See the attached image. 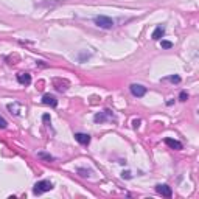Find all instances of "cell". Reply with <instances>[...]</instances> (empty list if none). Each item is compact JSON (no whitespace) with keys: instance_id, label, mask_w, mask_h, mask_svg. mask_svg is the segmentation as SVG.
Instances as JSON below:
<instances>
[{"instance_id":"cell-1","label":"cell","mask_w":199,"mask_h":199,"mask_svg":"<svg viewBox=\"0 0 199 199\" xmlns=\"http://www.w3.org/2000/svg\"><path fill=\"white\" fill-rule=\"evenodd\" d=\"M95 25H96V27H99V28L109 30V28H112L114 25H115V22L111 17H107V16H96L95 17Z\"/></svg>"},{"instance_id":"cell-2","label":"cell","mask_w":199,"mask_h":199,"mask_svg":"<svg viewBox=\"0 0 199 199\" xmlns=\"http://www.w3.org/2000/svg\"><path fill=\"white\" fill-rule=\"evenodd\" d=\"M52 188H53V184L50 182V181H39V182L34 185L33 193H34V194H42V193H45V191H50Z\"/></svg>"},{"instance_id":"cell-3","label":"cell","mask_w":199,"mask_h":199,"mask_svg":"<svg viewBox=\"0 0 199 199\" xmlns=\"http://www.w3.org/2000/svg\"><path fill=\"white\" fill-rule=\"evenodd\" d=\"M129 90H131V93H132L134 96H137V98H142V96L146 93V87H143L142 84H131V86H129Z\"/></svg>"},{"instance_id":"cell-4","label":"cell","mask_w":199,"mask_h":199,"mask_svg":"<svg viewBox=\"0 0 199 199\" xmlns=\"http://www.w3.org/2000/svg\"><path fill=\"white\" fill-rule=\"evenodd\" d=\"M111 118H114V115H112L111 111H103V112H99V114H96V115L93 117L95 123H104V121H107V120H111Z\"/></svg>"},{"instance_id":"cell-5","label":"cell","mask_w":199,"mask_h":199,"mask_svg":"<svg viewBox=\"0 0 199 199\" xmlns=\"http://www.w3.org/2000/svg\"><path fill=\"white\" fill-rule=\"evenodd\" d=\"M42 103L47 104V106H52V107H56L58 106V99L53 96V95H50V93H45L42 96Z\"/></svg>"},{"instance_id":"cell-6","label":"cell","mask_w":199,"mask_h":199,"mask_svg":"<svg viewBox=\"0 0 199 199\" xmlns=\"http://www.w3.org/2000/svg\"><path fill=\"white\" fill-rule=\"evenodd\" d=\"M75 140L81 145H89L90 143V135L89 134H83V132H76L75 134Z\"/></svg>"},{"instance_id":"cell-7","label":"cell","mask_w":199,"mask_h":199,"mask_svg":"<svg viewBox=\"0 0 199 199\" xmlns=\"http://www.w3.org/2000/svg\"><path fill=\"white\" fill-rule=\"evenodd\" d=\"M17 81L22 86H30L31 84V76H30L28 73H19L17 75Z\"/></svg>"},{"instance_id":"cell-8","label":"cell","mask_w":199,"mask_h":199,"mask_svg":"<svg viewBox=\"0 0 199 199\" xmlns=\"http://www.w3.org/2000/svg\"><path fill=\"white\" fill-rule=\"evenodd\" d=\"M156 190H157L159 194H162V196H165V197H171V194H173L171 187H168V185H157Z\"/></svg>"},{"instance_id":"cell-9","label":"cell","mask_w":199,"mask_h":199,"mask_svg":"<svg viewBox=\"0 0 199 199\" xmlns=\"http://www.w3.org/2000/svg\"><path fill=\"white\" fill-rule=\"evenodd\" d=\"M165 145L170 146L171 149H182V143L178 142V140H174V139H165Z\"/></svg>"},{"instance_id":"cell-10","label":"cell","mask_w":199,"mask_h":199,"mask_svg":"<svg viewBox=\"0 0 199 199\" xmlns=\"http://www.w3.org/2000/svg\"><path fill=\"white\" fill-rule=\"evenodd\" d=\"M163 34H165V28H163V27H157V28L153 31V39H154V41H159V39L163 37Z\"/></svg>"},{"instance_id":"cell-11","label":"cell","mask_w":199,"mask_h":199,"mask_svg":"<svg viewBox=\"0 0 199 199\" xmlns=\"http://www.w3.org/2000/svg\"><path fill=\"white\" fill-rule=\"evenodd\" d=\"M8 109H10L11 114H14V115H19V114H20V106H19L17 103H14V104H8Z\"/></svg>"},{"instance_id":"cell-12","label":"cell","mask_w":199,"mask_h":199,"mask_svg":"<svg viewBox=\"0 0 199 199\" xmlns=\"http://www.w3.org/2000/svg\"><path fill=\"white\" fill-rule=\"evenodd\" d=\"M37 157L39 159H44V160H47V162H53L55 160V157L53 156H50V154H47V153H37Z\"/></svg>"},{"instance_id":"cell-13","label":"cell","mask_w":199,"mask_h":199,"mask_svg":"<svg viewBox=\"0 0 199 199\" xmlns=\"http://www.w3.org/2000/svg\"><path fill=\"white\" fill-rule=\"evenodd\" d=\"M76 173L80 174V176H83V178L90 176V171H89V170H84V168H78V170H76Z\"/></svg>"},{"instance_id":"cell-14","label":"cell","mask_w":199,"mask_h":199,"mask_svg":"<svg viewBox=\"0 0 199 199\" xmlns=\"http://www.w3.org/2000/svg\"><path fill=\"white\" fill-rule=\"evenodd\" d=\"M160 45H162V48H171V47H173V42H170V41H162Z\"/></svg>"},{"instance_id":"cell-15","label":"cell","mask_w":199,"mask_h":199,"mask_svg":"<svg viewBox=\"0 0 199 199\" xmlns=\"http://www.w3.org/2000/svg\"><path fill=\"white\" fill-rule=\"evenodd\" d=\"M168 80H170L171 83H176V84H178V83H181V76H178V75H173V76H170Z\"/></svg>"},{"instance_id":"cell-16","label":"cell","mask_w":199,"mask_h":199,"mask_svg":"<svg viewBox=\"0 0 199 199\" xmlns=\"http://www.w3.org/2000/svg\"><path fill=\"white\" fill-rule=\"evenodd\" d=\"M8 126V123H6V120L3 118V117H0V129H5Z\"/></svg>"},{"instance_id":"cell-17","label":"cell","mask_w":199,"mask_h":199,"mask_svg":"<svg viewBox=\"0 0 199 199\" xmlns=\"http://www.w3.org/2000/svg\"><path fill=\"white\" fill-rule=\"evenodd\" d=\"M121 178H123V179H131L132 174H131V171H123V173H121Z\"/></svg>"},{"instance_id":"cell-18","label":"cell","mask_w":199,"mask_h":199,"mask_svg":"<svg viewBox=\"0 0 199 199\" xmlns=\"http://www.w3.org/2000/svg\"><path fill=\"white\" fill-rule=\"evenodd\" d=\"M179 99H181V101H187V99H188V93H187V92H181Z\"/></svg>"},{"instance_id":"cell-19","label":"cell","mask_w":199,"mask_h":199,"mask_svg":"<svg viewBox=\"0 0 199 199\" xmlns=\"http://www.w3.org/2000/svg\"><path fill=\"white\" fill-rule=\"evenodd\" d=\"M42 120H44V123H48L52 118H50V115H48V114H44V115H42Z\"/></svg>"},{"instance_id":"cell-20","label":"cell","mask_w":199,"mask_h":199,"mask_svg":"<svg viewBox=\"0 0 199 199\" xmlns=\"http://www.w3.org/2000/svg\"><path fill=\"white\" fill-rule=\"evenodd\" d=\"M140 123H142V121H140V120H134V121H132V126H134V128H135V129H137V128H139V126H140Z\"/></svg>"}]
</instances>
